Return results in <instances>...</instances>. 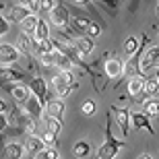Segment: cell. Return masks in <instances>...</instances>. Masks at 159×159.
<instances>
[{"instance_id": "cell-1", "label": "cell", "mask_w": 159, "mask_h": 159, "mask_svg": "<svg viewBox=\"0 0 159 159\" xmlns=\"http://www.w3.org/2000/svg\"><path fill=\"white\" fill-rule=\"evenodd\" d=\"M126 147V141H118L116 136H114L112 132V122L107 120V126H106V139H103V143L99 145V149H97V157L99 159H114L116 155H118L120 149Z\"/></svg>"}, {"instance_id": "cell-2", "label": "cell", "mask_w": 159, "mask_h": 159, "mask_svg": "<svg viewBox=\"0 0 159 159\" xmlns=\"http://www.w3.org/2000/svg\"><path fill=\"white\" fill-rule=\"evenodd\" d=\"M110 54L112 52H106V56H103V75H106V79H118L120 75H124V62Z\"/></svg>"}, {"instance_id": "cell-3", "label": "cell", "mask_w": 159, "mask_h": 159, "mask_svg": "<svg viewBox=\"0 0 159 159\" xmlns=\"http://www.w3.org/2000/svg\"><path fill=\"white\" fill-rule=\"evenodd\" d=\"M27 81V75H25L21 68L12 64H2L0 66V85H8V83H23Z\"/></svg>"}, {"instance_id": "cell-4", "label": "cell", "mask_w": 159, "mask_h": 159, "mask_svg": "<svg viewBox=\"0 0 159 159\" xmlns=\"http://www.w3.org/2000/svg\"><path fill=\"white\" fill-rule=\"evenodd\" d=\"M110 110H112L114 122L118 124L120 130H122V136H128L130 124H132V120H130V110L128 107H118V106H110Z\"/></svg>"}, {"instance_id": "cell-5", "label": "cell", "mask_w": 159, "mask_h": 159, "mask_svg": "<svg viewBox=\"0 0 159 159\" xmlns=\"http://www.w3.org/2000/svg\"><path fill=\"white\" fill-rule=\"evenodd\" d=\"M50 21H52L58 29H66L68 23H70V12H68V8H66L64 4H56L52 11H50Z\"/></svg>"}, {"instance_id": "cell-6", "label": "cell", "mask_w": 159, "mask_h": 159, "mask_svg": "<svg viewBox=\"0 0 159 159\" xmlns=\"http://www.w3.org/2000/svg\"><path fill=\"white\" fill-rule=\"evenodd\" d=\"M29 91L35 95L43 106L48 103V83L43 77H31L29 79Z\"/></svg>"}, {"instance_id": "cell-7", "label": "cell", "mask_w": 159, "mask_h": 159, "mask_svg": "<svg viewBox=\"0 0 159 159\" xmlns=\"http://www.w3.org/2000/svg\"><path fill=\"white\" fill-rule=\"evenodd\" d=\"M21 58L17 46L12 43H0V64H17V60Z\"/></svg>"}, {"instance_id": "cell-8", "label": "cell", "mask_w": 159, "mask_h": 159, "mask_svg": "<svg viewBox=\"0 0 159 159\" xmlns=\"http://www.w3.org/2000/svg\"><path fill=\"white\" fill-rule=\"evenodd\" d=\"M130 120H132V126H134L136 130L145 128L151 136L155 134V128H153V124H151V116H149L147 112H134V114H130Z\"/></svg>"}, {"instance_id": "cell-9", "label": "cell", "mask_w": 159, "mask_h": 159, "mask_svg": "<svg viewBox=\"0 0 159 159\" xmlns=\"http://www.w3.org/2000/svg\"><path fill=\"white\" fill-rule=\"evenodd\" d=\"M64 110H66L64 99H60V97L48 99V103H46V116L56 118V120H62V118H64Z\"/></svg>"}, {"instance_id": "cell-10", "label": "cell", "mask_w": 159, "mask_h": 159, "mask_svg": "<svg viewBox=\"0 0 159 159\" xmlns=\"http://www.w3.org/2000/svg\"><path fill=\"white\" fill-rule=\"evenodd\" d=\"M21 106L27 110V114H29V116H33V118L41 120V116H43V103H41V101L37 99L33 93H29V97H27V99H25Z\"/></svg>"}, {"instance_id": "cell-11", "label": "cell", "mask_w": 159, "mask_h": 159, "mask_svg": "<svg viewBox=\"0 0 159 159\" xmlns=\"http://www.w3.org/2000/svg\"><path fill=\"white\" fill-rule=\"evenodd\" d=\"M29 15H31V11L25 4H19V2L17 4H11V8L6 11V19H8L11 23H21V21H23L25 17H29Z\"/></svg>"}, {"instance_id": "cell-12", "label": "cell", "mask_w": 159, "mask_h": 159, "mask_svg": "<svg viewBox=\"0 0 159 159\" xmlns=\"http://www.w3.org/2000/svg\"><path fill=\"white\" fill-rule=\"evenodd\" d=\"M145 81H147V77H145V72H139V75H134V77L128 79V97L130 99H134L136 95L143 91V87H145Z\"/></svg>"}, {"instance_id": "cell-13", "label": "cell", "mask_w": 159, "mask_h": 159, "mask_svg": "<svg viewBox=\"0 0 159 159\" xmlns=\"http://www.w3.org/2000/svg\"><path fill=\"white\" fill-rule=\"evenodd\" d=\"M41 149H46V143L41 141V136L37 134H27V145H25V151L31 159H35V155L39 153Z\"/></svg>"}, {"instance_id": "cell-14", "label": "cell", "mask_w": 159, "mask_h": 159, "mask_svg": "<svg viewBox=\"0 0 159 159\" xmlns=\"http://www.w3.org/2000/svg\"><path fill=\"white\" fill-rule=\"evenodd\" d=\"M17 48H19V52L25 54V56L33 54V48H35V37L21 31V33H19V39H17Z\"/></svg>"}, {"instance_id": "cell-15", "label": "cell", "mask_w": 159, "mask_h": 159, "mask_svg": "<svg viewBox=\"0 0 159 159\" xmlns=\"http://www.w3.org/2000/svg\"><path fill=\"white\" fill-rule=\"evenodd\" d=\"M23 155H25V145H21V143H8L2 149L4 159H23Z\"/></svg>"}, {"instance_id": "cell-16", "label": "cell", "mask_w": 159, "mask_h": 159, "mask_svg": "<svg viewBox=\"0 0 159 159\" xmlns=\"http://www.w3.org/2000/svg\"><path fill=\"white\" fill-rule=\"evenodd\" d=\"M6 89L11 91V95H12V99L17 101V103H23L27 97H29V87H23V85H19V83H8L6 85Z\"/></svg>"}, {"instance_id": "cell-17", "label": "cell", "mask_w": 159, "mask_h": 159, "mask_svg": "<svg viewBox=\"0 0 159 159\" xmlns=\"http://www.w3.org/2000/svg\"><path fill=\"white\" fill-rule=\"evenodd\" d=\"M54 60H56V62H54V66H56V68H60V70H72V72H75V68H77V66H75V62H72V60L68 58L64 52H54Z\"/></svg>"}, {"instance_id": "cell-18", "label": "cell", "mask_w": 159, "mask_h": 159, "mask_svg": "<svg viewBox=\"0 0 159 159\" xmlns=\"http://www.w3.org/2000/svg\"><path fill=\"white\" fill-rule=\"evenodd\" d=\"M75 46H77V50L83 54V56H89V54H93V50H95V41L91 39V37L83 35V37H77Z\"/></svg>"}, {"instance_id": "cell-19", "label": "cell", "mask_w": 159, "mask_h": 159, "mask_svg": "<svg viewBox=\"0 0 159 159\" xmlns=\"http://www.w3.org/2000/svg\"><path fill=\"white\" fill-rule=\"evenodd\" d=\"M87 25H89V19H85V17H75V19H70V23H68V33H79V35H85V29H87Z\"/></svg>"}, {"instance_id": "cell-20", "label": "cell", "mask_w": 159, "mask_h": 159, "mask_svg": "<svg viewBox=\"0 0 159 159\" xmlns=\"http://www.w3.org/2000/svg\"><path fill=\"white\" fill-rule=\"evenodd\" d=\"M143 93L147 95V97H159V79H157V75L147 77L145 87H143Z\"/></svg>"}, {"instance_id": "cell-21", "label": "cell", "mask_w": 159, "mask_h": 159, "mask_svg": "<svg viewBox=\"0 0 159 159\" xmlns=\"http://www.w3.org/2000/svg\"><path fill=\"white\" fill-rule=\"evenodd\" d=\"M157 54H159V46L149 48L147 52L143 54V60H141V70H151V64H153V60L157 58Z\"/></svg>"}, {"instance_id": "cell-22", "label": "cell", "mask_w": 159, "mask_h": 159, "mask_svg": "<svg viewBox=\"0 0 159 159\" xmlns=\"http://www.w3.org/2000/svg\"><path fill=\"white\" fill-rule=\"evenodd\" d=\"M91 145H89L87 141H79V143H75V147H72V155L77 159H89L91 157Z\"/></svg>"}, {"instance_id": "cell-23", "label": "cell", "mask_w": 159, "mask_h": 159, "mask_svg": "<svg viewBox=\"0 0 159 159\" xmlns=\"http://www.w3.org/2000/svg\"><path fill=\"white\" fill-rule=\"evenodd\" d=\"M122 48H124V54H126V58H130L132 54L141 48V39L136 35H128L126 39H124V43H122Z\"/></svg>"}, {"instance_id": "cell-24", "label": "cell", "mask_w": 159, "mask_h": 159, "mask_svg": "<svg viewBox=\"0 0 159 159\" xmlns=\"http://www.w3.org/2000/svg\"><path fill=\"white\" fill-rule=\"evenodd\" d=\"M37 21H39V19H37V15H33V12H31L29 17H25L23 21H21V31H23V33H29V35H33V31H35V27H37Z\"/></svg>"}, {"instance_id": "cell-25", "label": "cell", "mask_w": 159, "mask_h": 159, "mask_svg": "<svg viewBox=\"0 0 159 159\" xmlns=\"http://www.w3.org/2000/svg\"><path fill=\"white\" fill-rule=\"evenodd\" d=\"M33 37H35L37 41L48 39V37H50V25H48L43 19H39V21H37V27H35V31H33Z\"/></svg>"}, {"instance_id": "cell-26", "label": "cell", "mask_w": 159, "mask_h": 159, "mask_svg": "<svg viewBox=\"0 0 159 159\" xmlns=\"http://www.w3.org/2000/svg\"><path fill=\"white\" fill-rule=\"evenodd\" d=\"M145 112L151 118H159V97H149L145 101Z\"/></svg>"}, {"instance_id": "cell-27", "label": "cell", "mask_w": 159, "mask_h": 159, "mask_svg": "<svg viewBox=\"0 0 159 159\" xmlns=\"http://www.w3.org/2000/svg\"><path fill=\"white\" fill-rule=\"evenodd\" d=\"M46 130L58 136L60 132H62V120H56V118H50V116H48V120H46Z\"/></svg>"}, {"instance_id": "cell-28", "label": "cell", "mask_w": 159, "mask_h": 159, "mask_svg": "<svg viewBox=\"0 0 159 159\" xmlns=\"http://www.w3.org/2000/svg\"><path fill=\"white\" fill-rule=\"evenodd\" d=\"M85 35L87 37H99L101 35V25L97 23V21H89V25H87V29H85Z\"/></svg>"}, {"instance_id": "cell-29", "label": "cell", "mask_w": 159, "mask_h": 159, "mask_svg": "<svg viewBox=\"0 0 159 159\" xmlns=\"http://www.w3.org/2000/svg\"><path fill=\"white\" fill-rule=\"evenodd\" d=\"M81 112L85 114V116H93L95 112H97V101L95 99H85L81 106Z\"/></svg>"}, {"instance_id": "cell-30", "label": "cell", "mask_w": 159, "mask_h": 159, "mask_svg": "<svg viewBox=\"0 0 159 159\" xmlns=\"http://www.w3.org/2000/svg\"><path fill=\"white\" fill-rule=\"evenodd\" d=\"M58 149L56 147H46V149H41L39 153L35 155V159H56L58 157Z\"/></svg>"}, {"instance_id": "cell-31", "label": "cell", "mask_w": 159, "mask_h": 159, "mask_svg": "<svg viewBox=\"0 0 159 159\" xmlns=\"http://www.w3.org/2000/svg\"><path fill=\"white\" fill-rule=\"evenodd\" d=\"M58 75H60V79H62L66 85H75V83H77V79H75V72H72V70H60Z\"/></svg>"}, {"instance_id": "cell-32", "label": "cell", "mask_w": 159, "mask_h": 159, "mask_svg": "<svg viewBox=\"0 0 159 159\" xmlns=\"http://www.w3.org/2000/svg\"><path fill=\"white\" fill-rule=\"evenodd\" d=\"M41 141L46 143V147H56V143H58V141H56V134L48 132V130L43 132V134H41Z\"/></svg>"}, {"instance_id": "cell-33", "label": "cell", "mask_w": 159, "mask_h": 159, "mask_svg": "<svg viewBox=\"0 0 159 159\" xmlns=\"http://www.w3.org/2000/svg\"><path fill=\"white\" fill-rule=\"evenodd\" d=\"M95 2H101V4H106V6H107V11H112V15H116L118 0H95Z\"/></svg>"}, {"instance_id": "cell-34", "label": "cell", "mask_w": 159, "mask_h": 159, "mask_svg": "<svg viewBox=\"0 0 159 159\" xmlns=\"http://www.w3.org/2000/svg\"><path fill=\"white\" fill-rule=\"evenodd\" d=\"M8 29H11V21H8L6 17H2V15H0V37L4 35Z\"/></svg>"}, {"instance_id": "cell-35", "label": "cell", "mask_w": 159, "mask_h": 159, "mask_svg": "<svg viewBox=\"0 0 159 159\" xmlns=\"http://www.w3.org/2000/svg\"><path fill=\"white\" fill-rule=\"evenodd\" d=\"M39 62L43 66H54V62H56V60H54V52L52 54H43V56H39Z\"/></svg>"}, {"instance_id": "cell-36", "label": "cell", "mask_w": 159, "mask_h": 159, "mask_svg": "<svg viewBox=\"0 0 159 159\" xmlns=\"http://www.w3.org/2000/svg\"><path fill=\"white\" fill-rule=\"evenodd\" d=\"M56 4H58L56 0H41L39 8H41V11H43V12H50V11H52V8H54V6H56Z\"/></svg>"}, {"instance_id": "cell-37", "label": "cell", "mask_w": 159, "mask_h": 159, "mask_svg": "<svg viewBox=\"0 0 159 159\" xmlns=\"http://www.w3.org/2000/svg\"><path fill=\"white\" fill-rule=\"evenodd\" d=\"M8 128V118H6V114H0V132H4Z\"/></svg>"}, {"instance_id": "cell-38", "label": "cell", "mask_w": 159, "mask_h": 159, "mask_svg": "<svg viewBox=\"0 0 159 159\" xmlns=\"http://www.w3.org/2000/svg\"><path fill=\"white\" fill-rule=\"evenodd\" d=\"M6 110H8V106H6V101L0 97V114H6Z\"/></svg>"}, {"instance_id": "cell-39", "label": "cell", "mask_w": 159, "mask_h": 159, "mask_svg": "<svg viewBox=\"0 0 159 159\" xmlns=\"http://www.w3.org/2000/svg\"><path fill=\"white\" fill-rule=\"evenodd\" d=\"M75 4L83 6V8H89V0H75Z\"/></svg>"}, {"instance_id": "cell-40", "label": "cell", "mask_w": 159, "mask_h": 159, "mask_svg": "<svg viewBox=\"0 0 159 159\" xmlns=\"http://www.w3.org/2000/svg\"><path fill=\"white\" fill-rule=\"evenodd\" d=\"M151 68H155V70H157V68H159V54H157V58L153 60V64H151Z\"/></svg>"}, {"instance_id": "cell-41", "label": "cell", "mask_w": 159, "mask_h": 159, "mask_svg": "<svg viewBox=\"0 0 159 159\" xmlns=\"http://www.w3.org/2000/svg\"><path fill=\"white\" fill-rule=\"evenodd\" d=\"M139 159H153L149 153H143V155H139Z\"/></svg>"}, {"instance_id": "cell-42", "label": "cell", "mask_w": 159, "mask_h": 159, "mask_svg": "<svg viewBox=\"0 0 159 159\" xmlns=\"http://www.w3.org/2000/svg\"><path fill=\"white\" fill-rule=\"evenodd\" d=\"M155 15H157V17H159V4H157V8H155Z\"/></svg>"}, {"instance_id": "cell-43", "label": "cell", "mask_w": 159, "mask_h": 159, "mask_svg": "<svg viewBox=\"0 0 159 159\" xmlns=\"http://www.w3.org/2000/svg\"><path fill=\"white\" fill-rule=\"evenodd\" d=\"M155 75H157V79H159V68H157V72H155Z\"/></svg>"}, {"instance_id": "cell-44", "label": "cell", "mask_w": 159, "mask_h": 159, "mask_svg": "<svg viewBox=\"0 0 159 159\" xmlns=\"http://www.w3.org/2000/svg\"><path fill=\"white\" fill-rule=\"evenodd\" d=\"M2 6H4V4H2V0H0V8H2Z\"/></svg>"}, {"instance_id": "cell-45", "label": "cell", "mask_w": 159, "mask_h": 159, "mask_svg": "<svg viewBox=\"0 0 159 159\" xmlns=\"http://www.w3.org/2000/svg\"><path fill=\"white\" fill-rule=\"evenodd\" d=\"M157 4H159V0H157Z\"/></svg>"}]
</instances>
